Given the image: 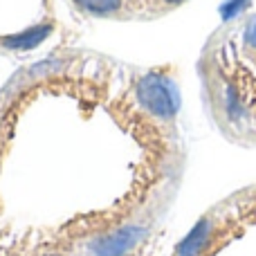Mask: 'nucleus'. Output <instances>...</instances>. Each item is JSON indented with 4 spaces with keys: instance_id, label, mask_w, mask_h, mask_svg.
Listing matches in <instances>:
<instances>
[{
    "instance_id": "obj_2",
    "label": "nucleus",
    "mask_w": 256,
    "mask_h": 256,
    "mask_svg": "<svg viewBox=\"0 0 256 256\" xmlns=\"http://www.w3.org/2000/svg\"><path fill=\"white\" fill-rule=\"evenodd\" d=\"M176 256H256V184L204 214Z\"/></svg>"
},
{
    "instance_id": "obj_3",
    "label": "nucleus",
    "mask_w": 256,
    "mask_h": 256,
    "mask_svg": "<svg viewBox=\"0 0 256 256\" xmlns=\"http://www.w3.org/2000/svg\"><path fill=\"white\" fill-rule=\"evenodd\" d=\"M148 234V225L144 222H130L122 225L108 234L99 236L92 243V252L97 256H124L137 248Z\"/></svg>"
},
{
    "instance_id": "obj_1",
    "label": "nucleus",
    "mask_w": 256,
    "mask_h": 256,
    "mask_svg": "<svg viewBox=\"0 0 256 256\" xmlns=\"http://www.w3.org/2000/svg\"><path fill=\"white\" fill-rule=\"evenodd\" d=\"M202 106L227 142L256 148V7L227 16L198 56Z\"/></svg>"
}]
</instances>
